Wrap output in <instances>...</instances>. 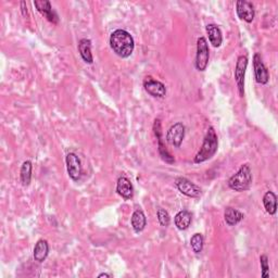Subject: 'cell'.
Here are the masks:
<instances>
[{"mask_svg": "<svg viewBox=\"0 0 278 278\" xmlns=\"http://www.w3.org/2000/svg\"><path fill=\"white\" fill-rule=\"evenodd\" d=\"M131 223H132L133 230L136 232H142L143 230H145L146 224H147L145 213H143L141 210H136L133 213Z\"/></svg>", "mask_w": 278, "mask_h": 278, "instance_id": "ac0fdd59", "label": "cell"}, {"mask_svg": "<svg viewBox=\"0 0 278 278\" xmlns=\"http://www.w3.org/2000/svg\"><path fill=\"white\" fill-rule=\"evenodd\" d=\"M116 191L124 199H131L134 196V188L131 181L127 177H120L116 184Z\"/></svg>", "mask_w": 278, "mask_h": 278, "instance_id": "5bb4252c", "label": "cell"}, {"mask_svg": "<svg viewBox=\"0 0 278 278\" xmlns=\"http://www.w3.org/2000/svg\"><path fill=\"white\" fill-rule=\"evenodd\" d=\"M98 277H99V278H102V277H112V275L107 274V273H102V274H100Z\"/></svg>", "mask_w": 278, "mask_h": 278, "instance_id": "4316f807", "label": "cell"}, {"mask_svg": "<svg viewBox=\"0 0 278 278\" xmlns=\"http://www.w3.org/2000/svg\"><path fill=\"white\" fill-rule=\"evenodd\" d=\"M253 68H255V81L259 84H262V85L267 84L270 79V74L259 53H255V57H253Z\"/></svg>", "mask_w": 278, "mask_h": 278, "instance_id": "ba28073f", "label": "cell"}, {"mask_svg": "<svg viewBox=\"0 0 278 278\" xmlns=\"http://www.w3.org/2000/svg\"><path fill=\"white\" fill-rule=\"evenodd\" d=\"M153 131H155L156 136L158 138V142H159V152H160V156L162 158L163 161H165L168 164H173L175 160L172 157V155L170 152L166 150V148L163 145L162 141V135H161V123L160 120H156L155 121V125H153Z\"/></svg>", "mask_w": 278, "mask_h": 278, "instance_id": "7c38bea8", "label": "cell"}, {"mask_svg": "<svg viewBox=\"0 0 278 278\" xmlns=\"http://www.w3.org/2000/svg\"><path fill=\"white\" fill-rule=\"evenodd\" d=\"M21 8H22V13H23V16L24 17H26L27 16V7H26V3L22 1L21 2Z\"/></svg>", "mask_w": 278, "mask_h": 278, "instance_id": "484cf974", "label": "cell"}, {"mask_svg": "<svg viewBox=\"0 0 278 278\" xmlns=\"http://www.w3.org/2000/svg\"><path fill=\"white\" fill-rule=\"evenodd\" d=\"M110 46L118 57L128 58L135 48L132 35L125 29H116L110 36Z\"/></svg>", "mask_w": 278, "mask_h": 278, "instance_id": "6da1fadb", "label": "cell"}, {"mask_svg": "<svg viewBox=\"0 0 278 278\" xmlns=\"http://www.w3.org/2000/svg\"><path fill=\"white\" fill-rule=\"evenodd\" d=\"M69 176L73 181H78L82 175V163L75 153H69L66 158Z\"/></svg>", "mask_w": 278, "mask_h": 278, "instance_id": "52a82bcc", "label": "cell"}, {"mask_svg": "<svg viewBox=\"0 0 278 278\" xmlns=\"http://www.w3.org/2000/svg\"><path fill=\"white\" fill-rule=\"evenodd\" d=\"M210 50H208V42L205 37L198 38L197 41V54H196V68L199 71H205L208 67Z\"/></svg>", "mask_w": 278, "mask_h": 278, "instance_id": "277c9868", "label": "cell"}, {"mask_svg": "<svg viewBox=\"0 0 278 278\" xmlns=\"http://www.w3.org/2000/svg\"><path fill=\"white\" fill-rule=\"evenodd\" d=\"M185 137V126L182 123H176L168 130L166 134V140L174 147H180Z\"/></svg>", "mask_w": 278, "mask_h": 278, "instance_id": "9c48e42d", "label": "cell"}, {"mask_svg": "<svg viewBox=\"0 0 278 278\" xmlns=\"http://www.w3.org/2000/svg\"><path fill=\"white\" fill-rule=\"evenodd\" d=\"M247 67L248 58L246 56H240L238 58L235 68V81L237 83L238 92H239L240 97H243V95H245V76Z\"/></svg>", "mask_w": 278, "mask_h": 278, "instance_id": "5b68a950", "label": "cell"}, {"mask_svg": "<svg viewBox=\"0 0 278 278\" xmlns=\"http://www.w3.org/2000/svg\"><path fill=\"white\" fill-rule=\"evenodd\" d=\"M260 263H261V270H262V277H269V271H270V265H269V257L267 255H263L260 257Z\"/></svg>", "mask_w": 278, "mask_h": 278, "instance_id": "d4e9b609", "label": "cell"}, {"mask_svg": "<svg viewBox=\"0 0 278 278\" xmlns=\"http://www.w3.org/2000/svg\"><path fill=\"white\" fill-rule=\"evenodd\" d=\"M175 225L181 231H185L188 227L190 226L191 221H192V215L189 211L183 210L181 212H178L175 216Z\"/></svg>", "mask_w": 278, "mask_h": 278, "instance_id": "e0dca14e", "label": "cell"}, {"mask_svg": "<svg viewBox=\"0 0 278 278\" xmlns=\"http://www.w3.org/2000/svg\"><path fill=\"white\" fill-rule=\"evenodd\" d=\"M175 185L177 189L180 190L183 195L190 198H198L201 196V189L195 184L191 183L189 180L184 177H178L175 181Z\"/></svg>", "mask_w": 278, "mask_h": 278, "instance_id": "8992f818", "label": "cell"}, {"mask_svg": "<svg viewBox=\"0 0 278 278\" xmlns=\"http://www.w3.org/2000/svg\"><path fill=\"white\" fill-rule=\"evenodd\" d=\"M224 218H225V222L227 223L228 225L235 226V225L238 224V223L242 221L243 214L240 211L236 210V208H226L225 212H224Z\"/></svg>", "mask_w": 278, "mask_h": 278, "instance_id": "44dd1931", "label": "cell"}, {"mask_svg": "<svg viewBox=\"0 0 278 278\" xmlns=\"http://www.w3.org/2000/svg\"><path fill=\"white\" fill-rule=\"evenodd\" d=\"M32 168H33V165H32V162L31 161H25L22 164V167H21V183H22V185L23 186H28L29 184H31V180H32Z\"/></svg>", "mask_w": 278, "mask_h": 278, "instance_id": "7402d4cb", "label": "cell"}, {"mask_svg": "<svg viewBox=\"0 0 278 278\" xmlns=\"http://www.w3.org/2000/svg\"><path fill=\"white\" fill-rule=\"evenodd\" d=\"M207 33L208 35V39H210V43L214 47H220L222 45V32L220 27L215 24H208L207 26Z\"/></svg>", "mask_w": 278, "mask_h": 278, "instance_id": "d6986e66", "label": "cell"}, {"mask_svg": "<svg viewBox=\"0 0 278 278\" xmlns=\"http://www.w3.org/2000/svg\"><path fill=\"white\" fill-rule=\"evenodd\" d=\"M158 220L160 222V224L162 226H168L171 223V217L170 214L164 210V208H159L158 210Z\"/></svg>", "mask_w": 278, "mask_h": 278, "instance_id": "cb8c5ba5", "label": "cell"}, {"mask_svg": "<svg viewBox=\"0 0 278 278\" xmlns=\"http://www.w3.org/2000/svg\"><path fill=\"white\" fill-rule=\"evenodd\" d=\"M49 253V245L46 240L41 239L38 240L34 248V260L39 263L46 260Z\"/></svg>", "mask_w": 278, "mask_h": 278, "instance_id": "2e32d148", "label": "cell"}, {"mask_svg": "<svg viewBox=\"0 0 278 278\" xmlns=\"http://www.w3.org/2000/svg\"><path fill=\"white\" fill-rule=\"evenodd\" d=\"M190 245L195 253H200L203 249V237L201 234H195L190 239Z\"/></svg>", "mask_w": 278, "mask_h": 278, "instance_id": "603a6c76", "label": "cell"}, {"mask_svg": "<svg viewBox=\"0 0 278 278\" xmlns=\"http://www.w3.org/2000/svg\"><path fill=\"white\" fill-rule=\"evenodd\" d=\"M143 87H145L146 92L156 98H163L166 95V88L164 84L156 81L152 77H147L143 81Z\"/></svg>", "mask_w": 278, "mask_h": 278, "instance_id": "30bf717a", "label": "cell"}, {"mask_svg": "<svg viewBox=\"0 0 278 278\" xmlns=\"http://www.w3.org/2000/svg\"><path fill=\"white\" fill-rule=\"evenodd\" d=\"M236 10L238 17L247 23H251L253 19H255V7H253V4L249 1H246V0H239V1H237Z\"/></svg>", "mask_w": 278, "mask_h": 278, "instance_id": "8fae6325", "label": "cell"}, {"mask_svg": "<svg viewBox=\"0 0 278 278\" xmlns=\"http://www.w3.org/2000/svg\"><path fill=\"white\" fill-rule=\"evenodd\" d=\"M217 147H218L217 135L214 131V128L210 127L208 130L205 140H203L202 147L200 148L199 152H198L195 157V163H202L208 160V159H211L216 153Z\"/></svg>", "mask_w": 278, "mask_h": 278, "instance_id": "7a4b0ae2", "label": "cell"}, {"mask_svg": "<svg viewBox=\"0 0 278 278\" xmlns=\"http://www.w3.org/2000/svg\"><path fill=\"white\" fill-rule=\"evenodd\" d=\"M78 51L83 60L88 64H92L93 61V53H92V42L89 39L83 38L78 43Z\"/></svg>", "mask_w": 278, "mask_h": 278, "instance_id": "9a60e30c", "label": "cell"}, {"mask_svg": "<svg viewBox=\"0 0 278 278\" xmlns=\"http://www.w3.org/2000/svg\"><path fill=\"white\" fill-rule=\"evenodd\" d=\"M34 6L36 7L38 12H41L49 22L54 24L59 22V18L57 16V13L53 11L51 8V3L49 1H46V0H44V1H34Z\"/></svg>", "mask_w": 278, "mask_h": 278, "instance_id": "4fadbf2b", "label": "cell"}, {"mask_svg": "<svg viewBox=\"0 0 278 278\" xmlns=\"http://www.w3.org/2000/svg\"><path fill=\"white\" fill-rule=\"evenodd\" d=\"M263 205L266 212L271 215H274L277 210V197L273 191H267L263 197Z\"/></svg>", "mask_w": 278, "mask_h": 278, "instance_id": "ffe728a7", "label": "cell"}, {"mask_svg": "<svg viewBox=\"0 0 278 278\" xmlns=\"http://www.w3.org/2000/svg\"><path fill=\"white\" fill-rule=\"evenodd\" d=\"M252 184V174L249 164H243L234 176L228 181V186L231 189L241 192L249 189Z\"/></svg>", "mask_w": 278, "mask_h": 278, "instance_id": "3957f363", "label": "cell"}]
</instances>
